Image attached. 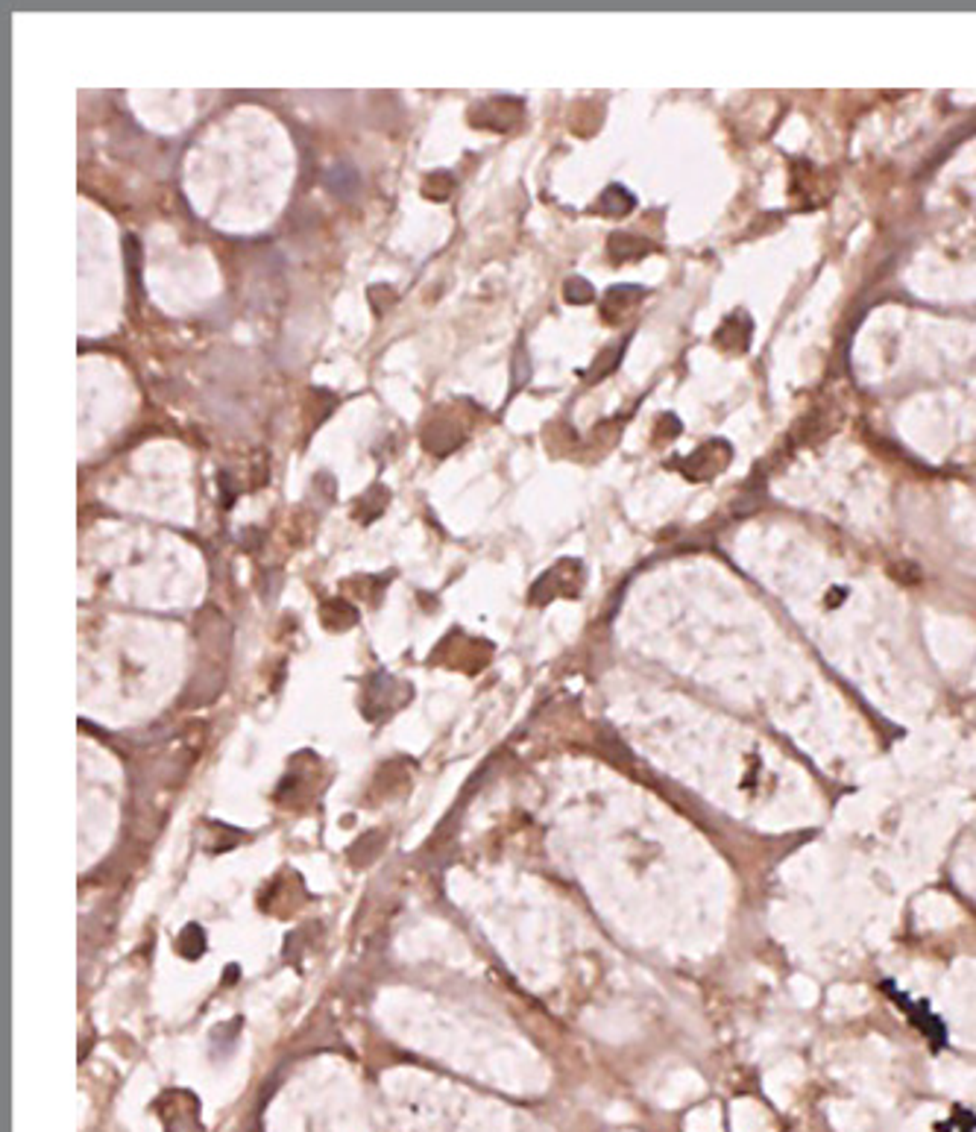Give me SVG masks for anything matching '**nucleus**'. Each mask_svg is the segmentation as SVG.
Instances as JSON below:
<instances>
[{"mask_svg":"<svg viewBox=\"0 0 976 1132\" xmlns=\"http://www.w3.org/2000/svg\"><path fill=\"white\" fill-rule=\"evenodd\" d=\"M528 381H531V358H528L525 343L519 341L513 350V361H511V393H507V399H513L516 393L528 385Z\"/></svg>","mask_w":976,"mask_h":1132,"instance_id":"1a4fd4ad","label":"nucleus"},{"mask_svg":"<svg viewBox=\"0 0 976 1132\" xmlns=\"http://www.w3.org/2000/svg\"><path fill=\"white\" fill-rule=\"evenodd\" d=\"M452 188H455V179H452V174H446V170H437V174H432L426 179V197H434V200H446L449 194H452Z\"/></svg>","mask_w":976,"mask_h":1132,"instance_id":"f8f14e48","label":"nucleus"},{"mask_svg":"<svg viewBox=\"0 0 976 1132\" xmlns=\"http://www.w3.org/2000/svg\"><path fill=\"white\" fill-rule=\"evenodd\" d=\"M563 296H566V303L572 305H587L596 300V287L583 279V276H569V279L563 282Z\"/></svg>","mask_w":976,"mask_h":1132,"instance_id":"9d476101","label":"nucleus"},{"mask_svg":"<svg viewBox=\"0 0 976 1132\" xmlns=\"http://www.w3.org/2000/svg\"><path fill=\"white\" fill-rule=\"evenodd\" d=\"M634 206H636V200L625 185H607L605 191H601V197L592 203V212L605 215V217H625V215L634 212Z\"/></svg>","mask_w":976,"mask_h":1132,"instance_id":"20e7f679","label":"nucleus"},{"mask_svg":"<svg viewBox=\"0 0 976 1132\" xmlns=\"http://www.w3.org/2000/svg\"><path fill=\"white\" fill-rule=\"evenodd\" d=\"M621 350H625V347H610V350L601 352L598 364H592V370L587 373V379H590V381H596V379H601V376H607V373H613V370L619 367V361H621Z\"/></svg>","mask_w":976,"mask_h":1132,"instance_id":"9b49d317","label":"nucleus"},{"mask_svg":"<svg viewBox=\"0 0 976 1132\" xmlns=\"http://www.w3.org/2000/svg\"><path fill=\"white\" fill-rule=\"evenodd\" d=\"M651 247L645 238H636V235H630V232H613L610 235V241H607V255L613 258V262H636V258H643V255H648L651 253Z\"/></svg>","mask_w":976,"mask_h":1132,"instance_id":"39448f33","label":"nucleus"},{"mask_svg":"<svg viewBox=\"0 0 976 1132\" xmlns=\"http://www.w3.org/2000/svg\"><path fill=\"white\" fill-rule=\"evenodd\" d=\"M464 437H466V428H457V426L452 423V420L437 417L434 423L426 428L423 444H426L428 452H434V455H449V452H455V449L464 444Z\"/></svg>","mask_w":976,"mask_h":1132,"instance_id":"f03ea898","label":"nucleus"},{"mask_svg":"<svg viewBox=\"0 0 976 1132\" xmlns=\"http://www.w3.org/2000/svg\"><path fill=\"white\" fill-rule=\"evenodd\" d=\"M387 502H390V487L372 484L370 491L358 499V520L361 523H372L387 507Z\"/></svg>","mask_w":976,"mask_h":1132,"instance_id":"6e6552de","label":"nucleus"},{"mask_svg":"<svg viewBox=\"0 0 976 1132\" xmlns=\"http://www.w3.org/2000/svg\"><path fill=\"white\" fill-rule=\"evenodd\" d=\"M123 262H127V276H129V287L136 294V300H141V262H144V253H141V244L136 235H123Z\"/></svg>","mask_w":976,"mask_h":1132,"instance_id":"0eeeda50","label":"nucleus"},{"mask_svg":"<svg viewBox=\"0 0 976 1132\" xmlns=\"http://www.w3.org/2000/svg\"><path fill=\"white\" fill-rule=\"evenodd\" d=\"M643 294L645 291L639 285H613L605 294V303H601V309H605V318L610 320V318H613V311L630 309V305H634L636 300H643Z\"/></svg>","mask_w":976,"mask_h":1132,"instance_id":"423d86ee","label":"nucleus"},{"mask_svg":"<svg viewBox=\"0 0 976 1132\" xmlns=\"http://www.w3.org/2000/svg\"><path fill=\"white\" fill-rule=\"evenodd\" d=\"M323 185L329 188V194L343 200V203H349V200H355L358 191H361V170L352 165V161H338V165H332L329 170H325Z\"/></svg>","mask_w":976,"mask_h":1132,"instance_id":"f257e3e1","label":"nucleus"},{"mask_svg":"<svg viewBox=\"0 0 976 1132\" xmlns=\"http://www.w3.org/2000/svg\"><path fill=\"white\" fill-rule=\"evenodd\" d=\"M748 341H751V320L745 311L730 314V318L719 326V332H715V343L730 352H742L748 347Z\"/></svg>","mask_w":976,"mask_h":1132,"instance_id":"7ed1b4c3","label":"nucleus"}]
</instances>
